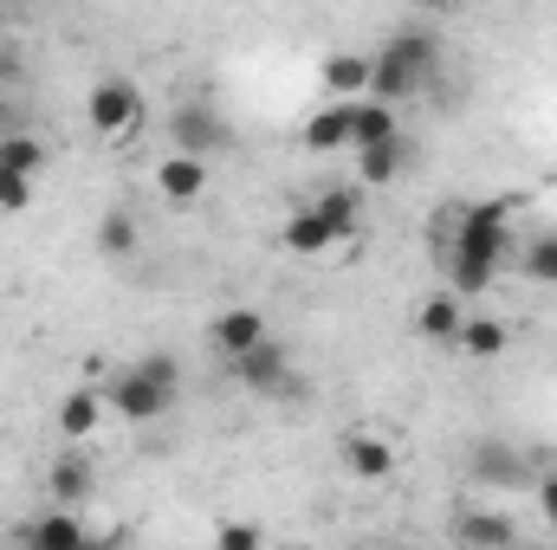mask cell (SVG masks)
I'll return each instance as SVG.
<instances>
[{
    "label": "cell",
    "instance_id": "7",
    "mask_svg": "<svg viewBox=\"0 0 557 550\" xmlns=\"http://www.w3.org/2000/svg\"><path fill=\"white\" fill-rule=\"evenodd\" d=\"M337 460H344V466H350V479H363V486L396 479V440H389L383 427H344Z\"/></svg>",
    "mask_w": 557,
    "mask_h": 550
},
{
    "label": "cell",
    "instance_id": "18",
    "mask_svg": "<svg viewBox=\"0 0 557 550\" xmlns=\"http://www.w3.org/2000/svg\"><path fill=\"white\" fill-rule=\"evenodd\" d=\"M305 149L311 155H344L350 149V104H318L305 117Z\"/></svg>",
    "mask_w": 557,
    "mask_h": 550
},
{
    "label": "cell",
    "instance_id": "1",
    "mask_svg": "<svg viewBox=\"0 0 557 550\" xmlns=\"http://www.w3.org/2000/svg\"><path fill=\"white\" fill-rule=\"evenodd\" d=\"M441 240H447L454 298L486 291L493 278L506 273V260H512V201H467V208H454Z\"/></svg>",
    "mask_w": 557,
    "mask_h": 550
},
{
    "label": "cell",
    "instance_id": "10",
    "mask_svg": "<svg viewBox=\"0 0 557 550\" xmlns=\"http://www.w3.org/2000/svg\"><path fill=\"white\" fill-rule=\"evenodd\" d=\"M227 370H234L253 396H292V389H298V383H292V357H285V343H278V337H273V343H260L253 357L227 363Z\"/></svg>",
    "mask_w": 557,
    "mask_h": 550
},
{
    "label": "cell",
    "instance_id": "9",
    "mask_svg": "<svg viewBox=\"0 0 557 550\" xmlns=\"http://www.w3.org/2000/svg\"><path fill=\"white\" fill-rule=\"evenodd\" d=\"M454 545H460V550H512V545H519V525H512L506 512L460 505V512H454Z\"/></svg>",
    "mask_w": 557,
    "mask_h": 550
},
{
    "label": "cell",
    "instance_id": "24",
    "mask_svg": "<svg viewBox=\"0 0 557 550\" xmlns=\"http://www.w3.org/2000/svg\"><path fill=\"white\" fill-rule=\"evenodd\" d=\"M357 168H363V182H396V168H403V142H389V149H370V155H357Z\"/></svg>",
    "mask_w": 557,
    "mask_h": 550
},
{
    "label": "cell",
    "instance_id": "6",
    "mask_svg": "<svg viewBox=\"0 0 557 550\" xmlns=\"http://www.w3.org/2000/svg\"><path fill=\"white\" fill-rule=\"evenodd\" d=\"M169 142H175V155L208 162V155L234 149V124H227L221 111H208V104H175V111H169Z\"/></svg>",
    "mask_w": 557,
    "mask_h": 550
},
{
    "label": "cell",
    "instance_id": "4",
    "mask_svg": "<svg viewBox=\"0 0 557 550\" xmlns=\"http://www.w3.org/2000/svg\"><path fill=\"white\" fill-rule=\"evenodd\" d=\"M175 396H182V376H175V363H169V357H143V363H124V370L104 383V409L124 414L131 427H149V421H162V414L175 409Z\"/></svg>",
    "mask_w": 557,
    "mask_h": 550
},
{
    "label": "cell",
    "instance_id": "29",
    "mask_svg": "<svg viewBox=\"0 0 557 550\" xmlns=\"http://www.w3.org/2000/svg\"><path fill=\"white\" fill-rule=\"evenodd\" d=\"M278 550H305V545H278Z\"/></svg>",
    "mask_w": 557,
    "mask_h": 550
},
{
    "label": "cell",
    "instance_id": "22",
    "mask_svg": "<svg viewBox=\"0 0 557 550\" xmlns=\"http://www.w3.org/2000/svg\"><path fill=\"white\" fill-rule=\"evenodd\" d=\"M519 273L532 285H557V234H539L525 253H519Z\"/></svg>",
    "mask_w": 557,
    "mask_h": 550
},
{
    "label": "cell",
    "instance_id": "2",
    "mask_svg": "<svg viewBox=\"0 0 557 550\" xmlns=\"http://www.w3.org/2000/svg\"><path fill=\"white\" fill-rule=\"evenodd\" d=\"M434 65H441V39H434L428 26H403V33H389L383 52L370 59V98L396 111L403 98H416L421 85L434 78Z\"/></svg>",
    "mask_w": 557,
    "mask_h": 550
},
{
    "label": "cell",
    "instance_id": "27",
    "mask_svg": "<svg viewBox=\"0 0 557 550\" xmlns=\"http://www.w3.org/2000/svg\"><path fill=\"white\" fill-rule=\"evenodd\" d=\"M539 512H545V518L557 525V466L545 473V479H539Z\"/></svg>",
    "mask_w": 557,
    "mask_h": 550
},
{
    "label": "cell",
    "instance_id": "25",
    "mask_svg": "<svg viewBox=\"0 0 557 550\" xmlns=\"http://www.w3.org/2000/svg\"><path fill=\"white\" fill-rule=\"evenodd\" d=\"M33 208V175H7L0 168V214H26Z\"/></svg>",
    "mask_w": 557,
    "mask_h": 550
},
{
    "label": "cell",
    "instance_id": "13",
    "mask_svg": "<svg viewBox=\"0 0 557 550\" xmlns=\"http://www.w3.org/2000/svg\"><path fill=\"white\" fill-rule=\"evenodd\" d=\"M318 78H324L331 104H363V98H370V59H363V52H331V59L318 65Z\"/></svg>",
    "mask_w": 557,
    "mask_h": 550
},
{
    "label": "cell",
    "instance_id": "5",
    "mask_svg": "<svg viewBox=\"0 0 557 550\" xmlns=\"http://www.w3.org/2000/svg\"><path fill=\"white\" fill-rule=\"evenodd\" d=\"M85 117L104 142H131L143 130V85L137 78H98L85 98Z\"/></svg>",
    "mask_w": 557,
    "mask_h": 550
},
{
    "label": "cell",
    "instance_id": "28",
    "mask_svg": "<svg viewBox=\"0 0 557 550\" xmlns=\"http://www.w3.org/2000/svg\"><path fill=\"white\" fill-rule=\"evenodd\" d=\"M370 550H403V545H370Z\"/></svg>",
    "mask_w": 557,
    "mask_h": 550
},
{
    "label": "cell",
    "instance_id": "20",
    "mask_svg": "<svg viewBox=\"0 0 557 550\" xmlns=\"http://www.w3.org/2000/svg\"><path fill=\"white\" fill-rule=\"evenodd\" d=\"M98 253H104V260H131V253H137V221H131V208H104V221H98Z\"/></svg>",
    "mask_w": 557,
    "mask_h": 550
},
{
    "label": "cell",
    "instance_id": "11",
    "mask_svg": "<svg viewBox=\"0 0 557 550\" xmlns=\"http://www.w3.org/2000/svg\"><path fill=\"white\" fill-rule=\"evenodd\" d=\"M156 195L169 201V208H195L201 195H208V162H195V155H162L156 162Z\"/></svg>",
    "mask_w": 557,
    "mask_h": 550
},
{
    "label": "cell",
    "instance_id": "21",
    "mask_svg": "<svg viewBox=\"0 0 557 550\" xmlns=\"http://www.w3.org/2000/svg\"><path fill=\"white\" fill-rule=\"evenodd\" d=\"M0 168H7V175H39V168H46V142L33 137V130L0 137Z\"/></svg>",
    "mask_w": 557,
    "mask_h": 550
},
{
    "label": "cell",
    "instance_id": "15",
    "mask_svg": "<svg viewBox=\"0 0 557 550\" xmlns=\"http://www.w3.org/2000/svg\"><path fill=\"white\" fill-rule=\"evenodd\" d=\"M46 486H52V505H59V512H78V505L91 499L98 473H91V460H78V453H59V460H52V473H46Z\"/></svg>",
    "mask_w": 557,
    "mask_h": 550
},
{
    "label": "cell",
    "instance_id": "16",
    "mask_svg": "<svg viewBox=\"0 0 557 550\" xmlns=\"http://www.w3.org/2000/svg\"><path fill=\"white\" fill-rule=\"evenodd\" d=\"M396 137V111L389 104H376V98H363V104H350V149L357 155H370V149H389Z\"/></svg>",
    "mask_w": 557,
    "mask_h": 550
},
{
    "label": "cell",
    "instance_id": "26",
    "mask_svg": "<svg viewBox=\"0 0 557 550\" xmlns=\"http://www.w3.org/2000/svg\"><path fill=\"white\" fill-rule=\"evenodd\" d=\"M473 473H480V479H519V466H512L506 447H480V453H473Z\"/></svg>",
    "mask_w": 557,
    "mask_h": 550
},
{
    "label": "cell",
    "instance_id": "3",
    "mask_svg": "<svg viewBox=\"0 0 557 550\" xmlns=\"http://www.w3.org/2000/svg\"><path fill=\"white\" fill-rule=\"evenodd\" d=\"M357 195L350 188H337V195H318L311 208H298V214H285V227H278V247L292 253V260H324V253H337L350 234H357Z\"/></svg>",
    "mask_w": 557,
    "mask_h": 550
},
{
    "label": "cell",
    "instance_id": "14",
    "mask_svg": "<svg viewBox=\"0 0 557 550\" xmlns=\"http://www.w3.org/2000/svg\"><path fill=\"white\" fill-rule=\"evenodd\" d=\"M454 357H467V363H499V357H506V324L486 317V311H467V324H460V337H454Z\"/></svg>",
    "mask_w": 557,
    "mask_h": 550
},
{
    "label": "cell",
    "instance_id": "19",
    "mask_svg": "<svg viewBox=\"0 0 557 550\" xmlns=\"http://www.w3.org/2000/svg\"><path fill=\"white\" fill-rule=\"evenodd\" d=\"M104 389H72V396H59V409H52V421H59V434L65 440H85V434H98V421H104Z\"/></svg>",
    "mask_w": 557,
    "mask_h": 550
},
{
    "label": "cell",
    "instance_id": "30",
    "mask_svg": "<svg viewBox=\"0 0 557 550\" xmlns=\"http://www.w3.org/2000/svg\"><path fill=\"white\" fill-rule=\"evenodd\" d=\"M91 550H111V545H91Z\"/></svg>",
    "mask_w": 557,
    "mask_h": 550
},
{
    "label": "cell",
    "instance_id": "12",
    "mask_svg": "<svg viewBox=\"0 0 557 550\" xmlns=\"http://www.w3.org/2000/svg\"><path fill=\"white\" fill-rule=\"evenodd\" d=\"M20 550H91V538H85V525H78V512H39L26 532H20Z\"/></svg>",
    "mask_w": 557,
    "mask_h": 550
},
{
    "label": "cell",
    "instance_id": "8",
    "mask_svg": "<svg viewBox=\"0 0 557 550\" xmlns=\"http://www.w3.org/2000/svg\"><path fill=\"white\" fill-rule=\"evenodd\" d=\"M208 337H214V350H221L227 363H240V357H253L260 343H273V330H267V317H260L253 304H227V311L208 324Z\"/></svg>",
    "mask_w": 557,
    "mask_h": 550
},
{
    "label": "cell",
    "instance_id": "17",
    "mask_svg": "<svg viewBox=\"0 0 557 550\" xmlns=\"http://www.w3.org/2000/svg\"><path fill=\"white\" fill-rule=\"evenodd\" d=\"M460 324H467V304H460L454 291H434V298H421L416 304V330L428 337V343H447V350H454Z\"/></svg>",
    "mask_w": 557,
    "mask_h": 550
},
{
    "label": "cell",
    "instance_id": "23",
    "mask_svg": "<svg viewBox=\"0 0 557 550\" xmlns=\"http://www.w3.org/2000/svg\"><path fill=\"white\" fill-rule=\"evenodd\" d=\"M214 550H273V545H267V532H260L253 518H221Z\"/></svg>",
    "mask_w": 557,
    "mask_h": 550
}]
</instances>
